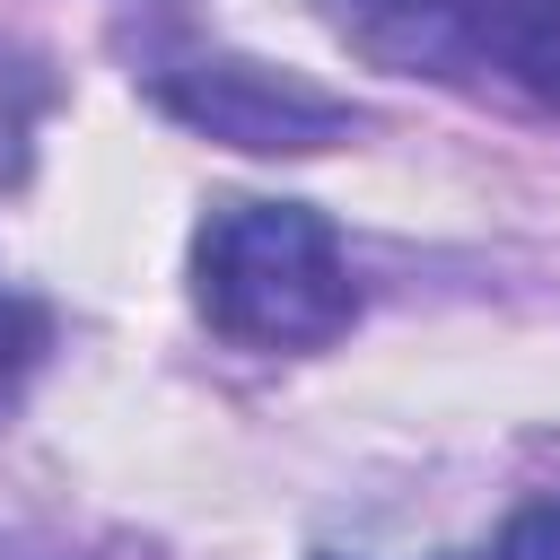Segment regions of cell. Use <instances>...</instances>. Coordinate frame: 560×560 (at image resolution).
Wrapping results in <instances>:
<instances>
[{"instance_id":"cell-5","label":"cell","mask_w":560,"mask_h":560,"mask_svg":"<svg viewBox=\"0 0 560 560\" xmlns=\"http://www.w3.org/2000/svg\"><path fill=\"white\" fill-rule=\"evenodd\" d=\"M490 560H560V490H542V499H525L508 525H499V542H490Z\"/></svg>"},{"instance_id":"cell-3","label":"cell","mask_w":560,"mask_h":560,"mask_svg":"<svg viewBox=\"0 0 560 560\" xmlns=\"http://www.w3.org/2000/svg\"><path fill=\"white\" fill-rule=\"evenodd\" d=\"M149 96L158 114H175L184 131L219 140V149H245V158H315L332 140L359 131V105L298 79V70H271L254 52H184V61H149Z\"/></svg>"},{"instance_id":"cell-4","label":"cell","mask_w":560,"mask_h":560,"mask_svg":"<svg viewBox=\"0 0 560 560\" xmlns=\"http://www.w3.org/2000/svg\"><path fill=\"white\" fill-rule=\"evenodd\" d=\"M44 341H52V315H44L26 289L0 280V385H18V376L44 359Z\"/></svg>"},{"instance_id":"cell-2","label":"cell","mask_w":560,"mask_h":560,"mask_svg":"<svg viewBox=\"0 0 560 560\" xmlns=\"http://www.w3.org/2000/svg\"><path fill=\"white\" fill-rule=\"evenodd\" d=\"M315 18L402 79H499L560 105V0H315Z\"/></svg>"},{"instance_id":"cell-1","label":"cell","mask_w":560,"mask_h":560,"mask_svg":"<svg viewBox=\"0 0 560 560\" xmlns=\"http://www.w3.org/2000/svg\"><path fill=\"white\" fill-rule=\"evenodd\" d=\"M192 306L236 350H332L359 324V280L324 210L306 201H219L192 228Z\"/></svg>"}]
</instances>
